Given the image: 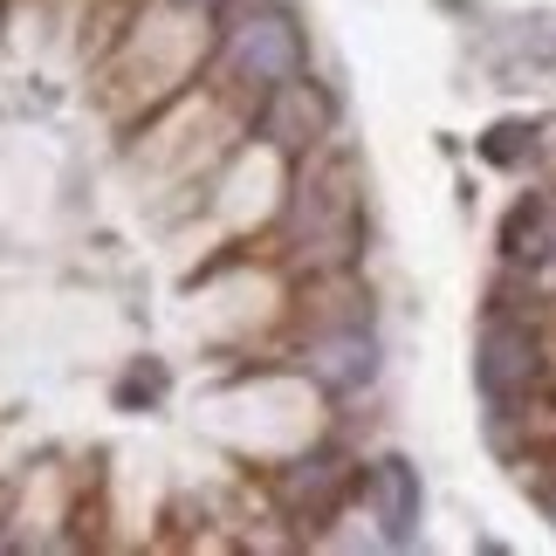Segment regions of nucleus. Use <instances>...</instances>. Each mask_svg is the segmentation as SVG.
<instances>
[{
  "label": "nucleus",
  "mask_w": 556,
  "mask_h": 556,
  "mask_svg": "<svg viewBox=\"0 0 556 556\" xmlns=\"http://www.w3.org/2000/svg\"><path fill=\"white\" fill-rule=\"evenodd\" d=\"M303 371L324 384V392H365V384L378 378L371 324H324V330H309V344H303Z\"/></svg>",
  "instance_id": "nucleus-7"
},
{
  "label": "nucleus",
  "mask_w": 556,
  "mask_h": 556,
  "mask_svg": "<svg viewBox=\"0 0 556 556\" xmlns=\"http://www.w3.org/2000/svg\"><path fill=\"white\" fill-rule=\"evenodd\" d=\"M502 248L516 262H556V200H522L502 227Z\"/></svg>",
  "instance_id": "nucleus-9"
},
{
  "label": "nucleus",
  "mask_w": 556,
  "mask_h": 556,
  "mask_svg": "<svg viewBox=\"0 0 556 556\" xmlns=\"http://www.w3.org/2000/svg\"><path fill=\"white\" fill-rule=\"evenodd\" d=\"M529 152H536V131H529V124H495V131L481 138V159L488 165H522Z\"/></svg>",
  "instance_id": "nucleus-10"
},
{
  "label": "nucleus",
  "mask_w": 556,
  "mask_h": 556,
  "mask_svg": "<svg viewBox=\"0 0 556 556\" xmlns=\"http://www.w3.org/2000/svg\"><path fill=\"white\" fill-rule=\"evenodd\" d=\"M213 49V8L206 0H152L131 35H124V49L111 62V103L117 111H159V103H173L192 70L206 62Z\"/></svg>",
  "instance_id": "nucleus-3"
},
{
  "label": "nucleus",
  "mask_w": 556,
  "mask_h": 556,
  "mask_svg": "<svg viewBox=\"0 0 556 556\" xmlns=\"http://www.w3.org/2000/svg\"><path fill=\"white\" fill-rule=\"evenodd\" d=\"M543 508H549V522H556V488H543Z\"/></svg>",
  "instance_id": "nucleus-11"
},
{
  "label": "nucleus",
  "mask_w": 556,
  "mask_h": 556,
  "mask_svg": "<svg viewBox=\"0 0 556 556\" xmlns=\"http://www.w3.org/2000/svg\"><path fill=\"white\" fill-rule=\"evenodd\" d=\"M371 502H378L384 543H413V529H419V467L399 460V454H384L371 467Z\"/></svg>",
  "instance_id": "nucleus-8"
},
{
  "label": "nucleus",
  "mask_w": 556,
  "mask_h": 556,
  "mask_svg": "<svg viewBox=\"0 0 556 556\" xmlns=\"http://www.w3.org/2000/svg\"><path fill=\"white\" fill-rule=\"evenodd\" d=\"M248 124L268 138V152H282V159H303L309 144H324L330 138V124H337V103L324 97V83H309L303 76H289V83H275V90L248 111Z\"/></svg>",
  "instance_id": "nucleus-6"
},
{
  "label": "nucleus",
  "mask_w": 556,
  "mask_h": 556,
  "mask_svg": "<svg viewBox=\"0 0 556 556\" xmlns=\"http://www.w3.org/2000/svg\"><path fill=\"white\" fill-rule=\"evenodd\" d=\"M275 241H282L289 268L303 275L357 262V248H365V179H357L351 152H337V144H309L303 152Z\"/></svg>",
  "instance_id": "nucleus-1"
},
{
  "label": "nucleus",
  "mask_w": 556,
  "mask_h": 556,
  "mask_svg": "<svg viewBox=\"0 0 556 556\" xmlns=\"http://www.w3.org/2000/svg\"><path fill=\"white\" fill-rule=\"evenodd\" d=\"M351 488H357V467H351L344 446H309V454H295L289 467H275V502L303 529H324V522L344 516Z\"/></svg>",
  "instance_id": "nucleus-5"
},
{
  "label": "nucleus",
  "mask_w": 556,
  "mask_h": 556,
  "mask_svg": "<svg viewBox=\"0 0 556 556\" xmlns=\"http://www.w3.org/2000/svg\"><path fill=\"white\" fill-rule=\"evenodd\" d=\"M475 384L495 419H529L549 384V337L536 324H522V316L495 309L475 344Z\"/></svg>",
  "instance_id": "nucleus-4"
},
{
  "label": "nucleus",
  "mask_w": 556,
  "mask_h": 556,
  "mask_svg": "<svg viewBox=\"0 0 556 556\" xmlns=\"http://www.w3.org/2000/svg\"><path fill=\"white\" fill-rule=\"evenodd\" d=\"M213 103H227V111H254L275 83L303 76L309 70V41L295 28L289 8H275V0H227L220 14H213Z\"/></svg>",
  "instance_id": "nucleus-2"
}]
</instances>
